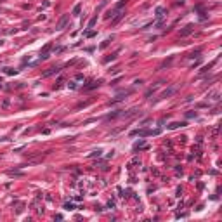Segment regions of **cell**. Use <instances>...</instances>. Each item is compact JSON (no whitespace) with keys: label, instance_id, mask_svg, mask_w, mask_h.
<instances>
[{"label":"cell","instance_id":"1","mask_svg":"<svg viewBox=\"0 0 222 222\" xmlns=\"http://www.w3.org/2000/svg\"><path fill=\"white\" fill-rule=\"evenodd\" d=\"M160 130H134L132 136H141V137H146V136H158Z\"/></svg>","mask_w":222,"mask_h":222},{"label":"cell","instance_id":"2","mask_svg":"<svg viewBox=\"0 0 222 222\" xmlns=\"http://www.w3.org/2000/svg\"><path fill=\"white\" fill-rule=\"evenodd\" d=\"M193 30H194V26H193V25H187V26H186V28L181 31V37H186V35H189Z\"/></svg>","mask_w":222,"mask_h":222},{"label":"cell","instance_id":"3","mask_svg":"<svg viewBox=\"0 0 222 222\" xmlns=\"http://www.w3.org/2000/svg\"><path fill=\"white\" fill-rule=\"evenodd\" d=\"M68 19H70V16L66 14V16H64V17L59 21V25H57V30H62V28H64V25H66V21H68Z\"/></svg>","mask_w":222,"mask_h":222},{"label":"cell","instance_id":"4","mask_svg":"<svg viewBox=\"0 0 222 222\" xmlns=\"http://www.w3.org/2000/svg\"><path fill=\"white\" fill-rule=\"evenodd\" d=\"M175 92V88H168V90H165L163 94H162V99H165V97H168V96H172Z\"/></svg>","mask_w":222,"mask_h":222},{"label":"cell","instance_id":"5","mask_svg":"<svg viewBox=\"0 0 222 222\" xmlns=\"http://www.w3.org/2000/svg\"><path fill=\"white\" fill-rule=\"evenodd\" d=\"M186 123L182 122V123H179V122H175V123H172V125H168V128H177V127H184Z\"/></svg>","mask_w":222,"mask_h":222},{"label":"cell","instance_id":"6","mask_svg":"<svg viewBox=\"0 0 222 222\" xmlns=\"http://www.w3.org/2000/svg\"><path fill=\"white\" fill-rule=\"evenodd\" d=\"M123 14H125V12H120V14H118V16H116V17H115L113 21H111V25H116V23H118V21H120V17H122Z\"/></svg>","mask_w":222,"mask_h":222},{"label":"cell","instance_id":"7","mask_svg":"<svg viewBox=\"0 0 222 222\" xmlns=\"http://www.w3.org/2000/svg\"><path fill=\"white\" fill-rule=\"evenodd\" d=\"M163 12H165V9H163V7H158V9H156V16H158V17H162V16H163Z\"/></svg>","mask_w":222,"mask_h":222},{"label":"cell","instance_id":"8","mask_svg":"<svg viewBox=\"0 0 222 222\" xmlns=\"http://www.w3.org/2000/svg\"><path fill=\"white\" fill-rule=\"evenodd\" d=\"M54 73H59V68H52L51 71H47V73H45V76H49V75H54Z\"/></svg>","mask_w":222,"mask_h":222},{"label":"cell","instance_id":"9","mask_svg":"<svg viewBox=\"0 0 222 222\" xmlns=\"http://www.w3.org/2000/svg\"><path fill=\"white\" fill-rule=\"evenodd\" d=\"M78 12H80V5H76V7L73 9V14H75V16H78Z\"/></svg>","mask_w":222,"mask_h":222},{"label":"cell","instance_id":"10","mask_svg":"<svg viewBox=\"0 0 222 222\" xmlns=\"http://www.w3.org/2000/svg\"><path fill=\"white\" fill-rule=\"evenodd\" d=\"M96 21H97V17H94V19H92V21H90V25H88V26H90V28H92V26H94V25H96Z\"/></svg>","mask_w":222,"mask_h":222}]
</instances>
